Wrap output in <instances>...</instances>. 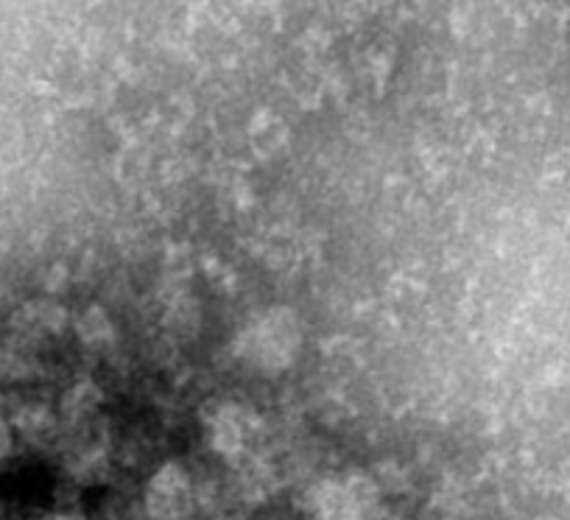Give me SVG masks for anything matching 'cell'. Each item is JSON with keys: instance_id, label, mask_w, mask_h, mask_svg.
<instances>
[{"instance_id": "277c9868", "label": "cell", "mask_w": 570, "mask_h": 520, "mask_svg": "<svg viewBox=\"0 0 570 520\" xmlns=\"http://www.w3.org/2000/svg\"><path fill=\"white\" fill-rule=\"evenodd\" d=\"M285 126L274 118V115H269V112H263V115H258L255 118V126H252V143H255V149L260 151V154H272V151H277L280 146L285 143Z\"/></svg>"}, {"instance_id": "5b68a950", "label": "cell", "mask_w": 570, "mask_h": 520, "mask_svg": "<svg viewBox=\"0 0 570 520\" xmlns=\"http://www.w3.org/2000/svg\"><path fill=\"white\" fill-rule=\"evenodd\" d=\"M101 403V389L95 384H76L65 395V414L68 417H82V414H90L93 409H98Z\"/></svg>"}, {"instance_id": "6da1fadb", "label": "cell", "mask_w": 570, "mask_h": 520, "mask_svg": "<svg viewBox=\"0 0 570 520\" xmlns=\"http://www.w3.org/2000/svg\"><path fill=\"white\" fill-rule=\"evenodd\" d=\"M185 495H188V481L185 473L179 470V465H165L149 487V507L157 515H171L177 512L179 504H185Z\"/></svg>"}, {"instance_id": "7a4b0ae2", "label": "cell", "mask_w": 570, "mask_h": 520, "mask_svg": "<svg viewBox=\"0 0 570 520\" xmlns=\"http://www.w3.org/2000/svg\"><path fill=\"white\" fill-rule=\"evenodd\" d=\"M210 437H213V448L227 453V456H232V453H238L244 448V425H241V420H238V414H235L232 406H224V409L213 417Z\"/></svg>"}, {"instance_id": "3957f363", "label": "cell", "mask_w": 570, "mask_h": 520, "mask_svg": "<svg viewBox=\"0 0 570 520\" xmlns=\"http://www.w3.org/2000/svg\"><path fill=\"white\" fill-rule=\"evenodd\" d=\"M79 336H82L87 347L101 350V347L112 344L115 330H112V322H109V316L104 314L101 308H90V311L82 314V319H79Z\"/></svg>"}]
</instances>
